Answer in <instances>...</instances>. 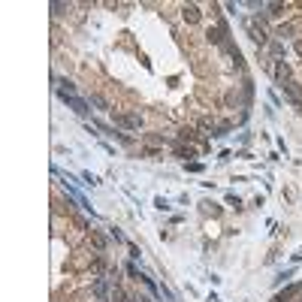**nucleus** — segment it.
<instances>
[{
	"instance_id": "f257e3e1",
	"label": "nucleus",
	"mask_w": 302,
	"mask_h": 302,
	"mask_svg": "<svg viewBox=\"0 0 302 302\" xmlns=\"http://www.w3.org/2000/svg\"><path fill=\"white\" fill-rule=\"evenodd\" d=\"M115 121H118L121 127H130V130H139V124H142L139 115H115Z\"/></svg>"
}]
</instances>
